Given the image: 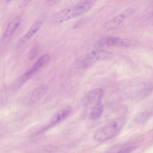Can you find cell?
Listing matches in <instances>:
<instances>
[{
    "instance_id": "8992f818",
    "label": "cell",
    "mask_w": 153,
    "mask_h": 153,
    "mask_svg": "<svg viewBox=\"0 0 153 153\" xmlns=\"http://www.w3.org/2000/svg\"><path fill=\"white\" fill-rule=\"evenodd\" d=\"M104 90L100 88L94 89L90 90L85 96L83 99V103L86 106L96 105L100 104L104 97Z\"/></svg>"
},
{
    "instance_id": "4fadbf2b",
    "label": "cell",
    "mask_w": 153,
    "mask_h": 153,
    "mask_svg": "<svg viewBox=\"0 0 153 153\" xmlns=\"http://www.w3.org/2000/svg\"><path fill=\"white\" fill-rule=\"evenodd\" d=\"M134 148H135L133 147H126V148H124L123 149L121 150L120 151H119L118 152H117V153H130L134 150Z\"/></svg>"
},
{
    "instance_id": "277c9868",
    "label": "cell",
    "mask_w": 153,
    "mask_h": 153,
    "mask_svg": "<svg viewBox=\"0 0 153 153\" xmlns=\"http://www.w3.org/2000/svg\"><path fill=\"white\" fill-rule=\"evenodd\" d=\"M50 59V56L49 54H45L40 56L32 66L30 68H29L25 72V73L20 77L18 81L16 83V86H14V87H20L24 83H25L28 79H30L34 74L46 65L49 62Z\"/></svg>"
},
{
    "instance_id": "52a82bcc",
    "label": "cell",
    "mask_w": 153,
    "mask_h": 153,
    "mask_svg": "<svg viewBox=\"0 0 153 153\" xmlns=\"http://www.w3.org/2000/svg\"><path fill=\"white\" fill-rule=\"evenodd\" d=\"M21 22L22 18L20 16H16L10 22V23L7 26L3 35L1 40L2 43H5L9 40L14 32L16 31L17 28L20 25Z\"/></svg>"
},
{
    "instance_id": "5b68a950",
    "label": "cell",
    "mask_w": 153,
    "mask_h": 153,
    "mask_svg": "<svg viewBox=\"0 0 153 153\" xmlns=\"http://www.w3.org/2000/svg\"><path fill=\"white\" fill-rule=\"evenodd\" d=\"M135 10L132 7H129V8L124 10L123 11L118 14L107 24L105 28L106 30H110L113 29L118 27L121 23H123L127 18L135 13Z\"/></svg>"
},
{
    "instance_id": "7c38bea8",
    "label": "cell",
    "mask_w": 153,
    "mask_h": 153,
    "mask_svg": "<svg viewBox=\"0 0 153 153\" xmlns=\"http://www.w3.org/2000/svg\"><path fill=\"white\" fill-rule=\"evenodd\" d=\"M104 112V106L100 104L93 106L90 114V118L93 120L99 119Z\"/></svg>"
},
{
    "instance_id": "5bb4252c",
    "label": "cell",
    "mask_w": 153,
    "mask_h": 153,
    "mask_svg": "<svg viewBox=\"0 0 153 153\" xmlns=\"http://www.w3.org/2000/svg\"><path fill=\"white\" fill-rule=\"evenodd\" d=\"M37 52H38V50L37 49L34 48L33 49V52L32 53H31V55H30V57L31 58V59H33V58H34V57L36 56V55L37 54Z\"/></svg>"
},
{
    "instance_id": "7a4b0ae2",
    "label": "cell",
    "mask_w": 153,
    "mask_h": 153,
    "mask_svg": "<svg viewBox=\"0 0 153 153\" xmlns=\"http://www.w3.org/2000/svg\"><path fill=\"white\" fill-rule=\"evenodd\" d=\"M124 117L117 118L110 121L106 125L98 130L93 136V139L98 142H104L117 135L125 124Z\"/></svg>"
},
{
    "instance_id": "3957f363",
    "label": "cell",
    "mask_w": 153,
    "mask_h": 153,
    "mask_svg": "<svg viewBox=\"0 0 153 153\" xmlns=\"http://www.w3.org/2000/svg\"><path fill=\"white\" fill-rule=\"evenodd\" d=\"M113 57L114 54L111 52L103 49L94 50L82 58L80 61V67L84 69L89 68L98 61L110 60Z\"/></svg>"
},
{
    "instance_id": "6da1fadb",
    "label": "cell",
    "mask_w": 153,
    "mask_h": 153,
    "mask_svg": "<svg viewBox=\"0 0 153 153\" xmlns=\"http://www.w3.org/2000/svg\"><path fill=\"white\" fill-rule=\"evenodd\" d=\"M95 4L94 1H82L71 5L56 13L53 19L56 23L64 22L77 18L88 12Z\"/></svg>"
},
{
    "instance_id": "8fae6325",
    "label": "cell",
    "mask_w": 153,
    "mask_h": 153,
    "mask_svg": "<svg viewBox=\"0 0 153 153\" xmlns=\"http://www.w3.org/2000/svg\"><path fill=\"white\" fill-rule=\"evenodd\" d=\"M42 22L41 20H37L32 25V26L30 28L28 31L26 32V34L22 40L23 41H26L28 40L31 39L33 36L37 33L41 27L42 26Z\"/></svg>"
},
{
    "instance_id": "ba28073f",
    "label": "cell",
    "mask_w": 153,
    "mask_h": 153,
    "mask_svg": "<svg viewBox=\"0 0 153 153\" xmlns=\"http://www.w3.org/2000/svg\"><path fill=\"white\" fill-rule=\"evenodd\" d=\"M49 86L44 84L32 90L29 94L28 102L29 104H34L38 102L43 96L45 95L49 90Z\"/></svg>"
},
{
    "instance_id": "9c48e42d",
    "label": "cell",
    "mask_w": 153,
    "mask_h": 153,
    "mask_svg": "<svg viewBox=\"0 0 153 153\" xmlns=\"http://www.w3.org/2000/svg\"><path fill=\"white\" fill-rule=\"evenodd\" d=\"M98 44L100 46H126L129 44V41L119 37H110L99 40Z\"/></svg>"
},
{
    "instance_id": "30bf717a",
    "label": "cell",
    "mask_w": 153,
    "mask_h": 153,
    "mask_svg": "<svg viewBox=\"0 0 153 153\" xmlns=\"http://www.w3.org/2000/svg\"><path fill=\"white\" fill-rule=\"evenodd\" d=\"M71 112H72V109L70 107L65 108L62 109V110H59L55 114L52 120H50L48 125V127L54 126L57 125V124L63 121V120H65L68 117L69 115L71 114Z\"/></svg>"
}]
</instances>
